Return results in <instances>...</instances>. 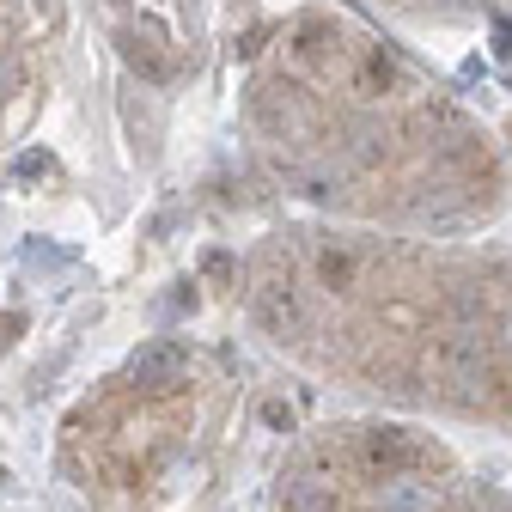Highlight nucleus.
<instances>
[{
  "mask_svg": "<svg viewBox=\"0 0 512 512\" xmlns=\"http://www.w3.org/2000/svg\"><path fill=\"white\" fill-rule=\"evenodd\" d=\"M433 464H439V452L409 427H366L360 433V470H372L384 482H403V476L433 470Z\"/></svg>",
  "mask_w": 512,
  "mask_h": 512,
  "instance_id": "1",
  "label": "nucleus"
},
{
  "mask_svg": "<svg viewBox=\"0 0 512 512\" xmlns=\"http://www.w3.org/2000/svg\"><path fill=\"white\" fill-rule=\"evenodd\" d=\"M189 378V360L177 342H147L135 360H128V384H135L141 397H177Z\"/></svg>",
  "mask_w": 512,
  "mask_h": 512,
  "instance_id": "2",
  "label": "nucleus"
},
{
  "mask_svg": "<svg viewBox=\"0 0 512 512\" xmlns=\"http://www.w3.org/2000/svg\"><path fill=\"white\" fill-rule=\"evenodd\" d=\"M250 311H256V324L275 330V336H299V330H305V299H299L293 275L256 281V287H250Z\"/></svg>",
  "mask_w": 512,
  "mask_h": 512,
  "instance_id": "3",
  "label": "nucleus"
},
{
  "mask_svg": "<svg viewBox=\"0 0 512 512\" xmlns=\"http://www.w3.org/2000/svg\"><path fill=\"white\" fill-rule=\"evenodd\" d=\"M317 275H324V287H354L360 256L354 250H317Z\"/></svg>",
  "mask_w": 512,
  "mask_h": 512,
  "instance_id": "4",
  "label": "nucleus"
},
{
  "mask_svg": "<svg viewBox=\"0 0 512 512\" xmlns=\"http://www.w3.org/2000/svg\"><path fill=\"white\" fill-rule=\"evenodd\" d=\"M122 55L135 61L147 80H171V61H165V55H153V43H147V37H122Z\"/></svg>",
  "mask_w": 512,
  "mask_h": 512,
  "instance_id": "5",
  "label": "nucleus"
},
{
  "mask_svg": "<svg viewBox=\"0 0 512 512\" xmlns=\"http://www.w3.org/2000/svg\"><path fill=\"white\" fill-rule=\"evenodd\" d=\"M256 415H263V427H275V433H293V409L281 397H263V409H256Z\"/></svg>",
  "mask_w": 512,
  "mask_h": 512,
  "instance_id": "6",
  "label": "nucleus"
},
{
  "mask_svg": "<svg viewBox=\"0 0 512 512\" xmlns=\"http://www.w3.org/2000/svg\"><path fill=\"white\" fill-rule=\"evenodd\" d=\"M37 171L49 177V153H25V159H19V177H37Z\"/></svg>",
  "mask_w": 512,
  "mask_h": 512,
  "instance_id": "7",
  "label": "nucleus"
}]
</instances>
